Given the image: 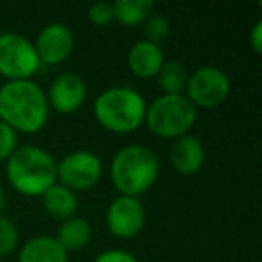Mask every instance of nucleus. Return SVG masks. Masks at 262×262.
Instances as JSON below:
<instances>
[{
    "label": "nucleus",
    "mask_w": 262,
    "mask_h": 262,
    "mask_svg": "<svg viewBox=\"0 0 262 262\" xmlns=\"http://www.w3.org/2000/svg\"><path fill=\"white\" fill-rule=\"evenodd\" d=\"M18 262H69V253L54 237L38 235L20 248Z\"/></svg>",
    "instance_id": "4468645a"
},
{
    "label": "nucleus",
    "mask_w": 262,
    "mask_h": 262,
    "mask_svg": "<svg viewBox=\"0 0 262 262\" xmlns=\"http://www.w3.org/2000/svg\"><path fill=\"white\" fill-rule=\"evenodd\" d=\"M94 262H139V258L126 250H106L99 253Z\"/></svg>",
    "instance_id": "5701e85b"
},
{
    "label": "nucleus",
    "mask_w": 262,
    "mask_h": 262,
    "mask_svg": "<svg viewBox=\"0 0 262 262\" xmlns=\"http://www.w3.org/2000/svg\"><path fill=\"white\" fill-rule=\"evenodd\" d=\"M47 95L49 108H54L61 115L74 113L86 101V83L76 72H63L49 84Z\"/></svg>",
    "instance_id": "9d476101"
},
{
    "label": "nucleus",
    "mask_w": 262,
    "mask_h": 262,
    "mask_svg": "<svg viewBox=\"0 0 262 262\" xmlns=\"http://www.w3.org/2000/svg\"><path fill=\"white\" fill-rule=\"evenodd\" d=\"M171 34V22L165 15H151L149 18L144 22V40L151 41V43L160 45L165 41Z\"/></svg>",
    "instance_id": "6ab92c4d"
},
{
    "label": "nucleus",
    "mask_w": 262,
    "mask_h": 262,
    "mask_svg": "<svg viewBox=\"0 0 262 262\" xmlns=\"http://www.w3.org/2000/svg\"><path fill=\"white\" fill-rule=\"evenodd\" d=\"M88 20H90L94 26H108L113 20V11L112 4L110 2H95L88 8Z\"/></svg>",
    "instance_id": "4be33fe9"
},
{
    "label": "nucleus",
    "mask_w": 262,
    "mask_h": 262,
    "mask_svg": "<svg viewBox=\"0 0 262 262\" xmlns=\"http://www.w3.org/2000/svg\"><path fill=\"white\" fill-rule=\"evenodd\" d=\"M146 208L139 198L117 196L106 210V226L117 239H133L144 230Z\"/></svg>",
    "instance_id": "1a4fd4ad"
},
{
    "label": "nucleus",
    "mask_w": 262,
    "mask_h": 262,
    "mask_svg": "<svg viewBox=\"0 0 262 262\" xmlns=\"http://www.w3.org/2000/svg\"><path fill=\"white\" fill-rule=\"evenodd\" d=\"M34 43L18 33L0 34V76L8 81L31 79L40 69Z\"/></svg>",
    "instance_id": "423d86ee"
},
{
    "label": "nucleus",
    "mask_w": 262,
    "mask_h": 262,
    "mask_svg": "<svg viewBox=\"0 0 262 262\" xmlns=\"http://www.w3.org/2000/svg\"><path fill=\"white\" fill-rule=\"evenodd\" d=\"M18 246V228L8 217L0 215V257L13 253Z\"/></svg>",
    "instance_id": "aec40b11"
},
{
    "label": "nucleus",
    "mask_w": 262,
    "mask_h": 262,
    "mask_svg": "<svg viewBox=\"0 0 262 262\" xmlns=\"http://www.w3.org/2000/svg\"><path fill=\"white\" fill-rule=\"evenodd\" d=\"M6 208V192H4V187L0 185V214L4 212Z\"/></svg>",
    "instance_id": "393cba45"
},
{
    "label": "nucleus",
    "mask_w": 262,
    "mask_h": 262,
    "mask_svg": "<svg viewBox=\"0 0 262 262\" xmlns=\"http://www.w3.org/2000/svg\"><path fill=\"white\" fill-rule=\"evenodd\" d=\"M187 79H189V70L182 61H164L162 69L157 74L158 88L164 92V95H180L185 92Z\"/></svg>",
    "instance_id": "a211bd4d"
},
{
    "label": "nucleus",
    "mask_w": 262,
    "mask_h": 262,
    "mask_svg": "<svg viewBox=\"0 0 262 262\" xmlns=\"http://www.w3.org/2000/svg\"><path fill=\"white\" fill-rule=\"evenodd\" d=\"M18 147V133L0 120V162H6Z\"/></svg>",
    "instance_id": "412c9836"
},
{
    "label": "nucleus",
    "mask_w": 262,
    "mask_h": 262,
    "mask_svg": "<svg viewBox=\"0 0 262 262\" xmlns=\"http://www.w3.org/2000/svg\"><path fill=\"white\" fill-rule=\"evenodd\" d=\"M146 99L131 86H110L94 101V115L104 129L127 135L144 124Z\"/></svg>",
    "instance_id": "20e7f679"
},
{
    "label": "nucleus",
    "mask_w": 262,
    "mask_h": 262,
    "mask_svg": "<svg viewBox=\"0 0 262 262\" xmlns=\"http://www.w3.org/2000/svg\"><path fill=\"white\" fill-rule=\"evenodd\" d=\"M113 20L127 27L144 26L147 18L155 13L153 0H115L112 2Z\"/></svg>",
    "instance_id": "f3484780"
},
{
    "label": "nucleus",
    "mask_w": 262,
    "mask_h": 262,
    "mask_svg": "<svg viewBox=\"0 0 262 262\" xmlns=\"http://www.w3.org/2000/svg\"><path fill=\"white\" fill-rule=\"evenodd\" d=\"M232 84L223 69L215 65H203L194 72H189L185 95L194 108H217L228 99Z\"/></svg>",
    "instance_id": "0eeeda50"
},
{
    "label": "nucleus",
    "mask_w": 262,
    "mask_h": 262,
    "mask_svg": "<svg viewBox=\"0 0 262 262\" xmlns=\"http://www.w3.org/2000/svg\"><path fill=\"white\" fill-rule=\"evenodd\" d=\"M56 176H58V183L74 192L88 190L97 185L101 180L102 162L92 151H72L58 162Z\"/></svg>",
    "instance_id": "6e6552de"
},
{
    "label": "nucleus",
    "mask_w": 262,
    "mask_h": 262,
    "mask_svg": "<svg viewBox=\"0 0 262 262\" xmlns=\"http://www.w3.org/2000/svg\"><path fill=\"white\" fill-rule=\"evenodd\" d=\"M164 61L165 56L162 51V45L151 43L147 40L135 41L127 52V67L133 72V76L140 77V79L157 77Z\"/></svg>",
    "instance_id": "ddd939ff"
},
{
    "label": "nucleus",
    "mask_w": 262,
    "mask_h": 262,
    "mask_svg": "<svg viewBox=\"0 0 262 262\" xmlns=\"http://www.w3.org/2000/svg\"><path fill=\"white\" fill-rule=\"evenodd\" d=\"M41 203H43L47 214L59 221H65V219L76 215L77 208H79L77 194L58 182L41 194Z\"/></svg>",
    "instance_id": "2eb2a0df"
},
{
    "label": "nucleus",
    "mask_w": 262,
    "mask_h": 262,
    "mask_svg": "<svg viewBox=\"0 0 262 262\" xmlns=\"http://www.w3.org/2000/svg\"><path fill=\"white\" fill-rule=\"evenodd\" d=\"M54 239L61 244L67 253L83 250L92 239V225L84 217L72 215V217L61 221V225L56 230Z\"/></svg>",
    "instance_id": "dca6fc26"
},
{
    "label": "nucleus",
    "mask_w": 262,
    "mask_h": 262,
    "mask_svg": "<svg viewBox=\"0 0 262 262\" xmlns=\"http://www.w3.org/2000/svg\"><path fill=\"white\" fill-rule=\"evenodd\" d=\"M196 119L198 110L183 94H162L146 108L144 124L153 135L160 139L176 140L183 135H189L192 126L196 124Z\"/></svg>",
    "instance_id": "39448f33"
},
{
    "label": "nucleus",
    "mask_w": 262,
    "mask_h": 262,
    "mask_svg": "<svg viewBox=\"0 0 262 262\" xmlns=\"http://www.w3.org/2000/svg\"><path fill=\"white\" fill-rule=\"evenodd\" d=\"M56 158L43 147L18 146L15 153L6 160L8 182L16 192L29 198H41L56 182Z\"/></svg>",
    "instance_id": "f03ea898"
},
{
    "label": "nucleus",
    "mask_w": 262,
    "mask_h": 262,
    "mask_svg": "<svg viewBox=\"0 0 262 262\" xmlns=\"http://www.w3.org/2000/svg\"><path fill=\"white\" fill-rule=\"evenodd\" d=\"M160 160L157 153L142 144H131L115 153L110 164V178L120 196L139 198L157 183Z\"/></svg>",
    "instance_id": "7ed1b4c3"
},
{
    "label": "nucleus",
    "mask_w": 262,
    "mask_h": 262,
    "mask_svg": "<svg viewBox=\"0 0 262 262\" xmlns=\"http://www.w3.org/2000/svg\"><path fill=\"white\" fill-rule=\"evenodd\" d=\"M34 49L40 65H61L74 51V34L65 24H49L38 33Z\"/></svg>",
    "instance_id": "9b49d317"
},
{
    "label": "nucleus",
    "mask_w": 262,
    "mask_h": 262,
    "mask_svg": "<svg viewBox=\"0 0 262 262\" xmlns=\"http://www.w3.org/2000/svg\"><path fill=\"white\" fill-rule=\"evenodd\" d=\"M0 120L16 133L33 135L49 120L45 90L33 79L8 81L0 88Z\"/></svg>",
    "instance_id": "f257e3e1"
},
{
    "label": "nucleus",
    "mask_w": 262,
    "mask_h": 262,
    "mask_svg": "<svg viewBox=\"0 0 262 262\" xmlns=\"http://www.w3.org/2000/svg\"><path fill=\"white\" fill-rule=\"evenodd\" d=\"M248 40H250L251 49H253L257 54H260L262 52V20H257V22L253 24V27L250 29Z\"/></svg>",
    "instance_id": "b1692460"
},
{
    "label": "nucleus",
    "mask_w": 262,
    "mask_h": 262,
    "mask_svg": "<svg viewBox=\"0 0 262 262\" xmlns=\"http://www.w3.org/2000/svg\"><path fill=\"white\" fill-rule=\"evenodd\" d=\"M169 162L172 169L183 176H192L205 164V146L198 137L183 135L174 140L169 149Z\"/></svg>",
    "instance_id": "f8f14e48"
}]
</instances>
